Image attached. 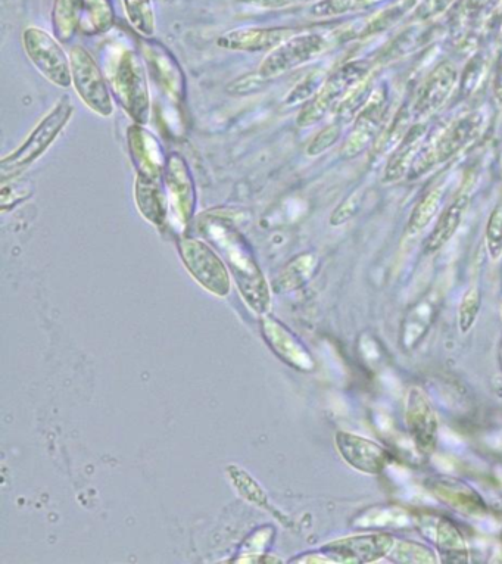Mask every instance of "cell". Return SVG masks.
Wrapping results in <instances>:
<instances>
[{"label":"cell","mask_w":502,"mask_h":564,"mask_svg":"<svg viewBox=\"0 0 502 564\" xmlns=\"http://www.w3.org/2000/svg\"><path fill=\"white\" fill-rule=\"evenodd\" d=\"M369 64L366 61H354L339 68L329 79L324 80L320 90L305 104L299 112V127H310L323 120L324 115L335 108L339 101L349 95L352 89L366 79L369 74Z\"/></svg>","instance_id":"obj_9"},{"label":"cell","mask_w":502,"mask_h":564,"mask_svg":"<svg viewBox=\"0 0 502 564\" xmlns=\"http://www.w3.org/2000/svg\"><path fill=\"white\" fill-rule=\"evenodd\" d=\"M342 127L341 123H333L327 126L326 129L321 130L320 133L313 140L307 148V154L310 157H317L323 154L327 149L332 148L339 139H341Z\"/></svg>","instance_id":"obj_37"},{"label":"cell","mask_w":502,"mask_h":564,"mask_svg":"<svg viewBox=\"0 0 502 564\" xmlns=\"http://www.w3.org/2000/svg\"><path fill=\"white\" fill-rule=\"evenodd\" d=\"M24 51L37 71L59 89L73 86L70 55L53 34L40 27H27L23 33Z\"/></svg>","instance_id":"obj_7"},{"label":"cell","mask_w":502,"mask_h":564,"mask_svg":"<svg viewBox=\"0 0 502 564\" xmlns=\"http://www.w3.org/2000/svg\"><path fill=\"white\" fill-rule=\"evenodd\" d=\"M501 317H502V304H501Z\"/></svg>","instance_id":"obj_45"},{"label":"cell","mask_w":502,"mask_h":564,"mask_svg":"<svg viewBox=\"0 0 502 564\" xmlns=\"http://www.w3.org/2000/svg\"><path fill=\"white\" fill-rule=\"evenodd\" d=\"M480 308H482V292L477 286H470L461 296L457 310L458 329L463 335H467L475 327Z\"/></svg>","instance_id":"obj_31"},{"label":"cell","mask_w":502,"mask_h":564,"mask_svg":"<svg viewBox=\"0 0 502 564\" xmlns=\"http://www.w3.org/2000/svg\"><path fill=\"white\" fill-rule=\"evenodd\" d=\"M198 230L223 258L246 304L265 313L271 304L270 289L248 239L229 218L218 214H205Z\"/></svg>","instance_id":"obj_1"},{"label":"cell","mask_w":502,"mask_h":564,"mask_svg":"<svg viewBox=\"0 0 502 564\" xmlns=\"http://www.w3.org/2000/svg\"><path fill=\"white\" fill-rule=\"evenodd\" d=\"M410 115L405 109H402L399 112L397 121H395L394 126L389 129V132L386 133L385 140L379 145L380 152L389 151V149L394 148L395 145H399L401 140L404 139L405 135H407L408 130H410Z\"/></svg>","instance_id":"obj_38"},{"label":"cell","mask_w":502,"mask_h":564,"mask_svg":"<svg viewBox=\"0 0 502 564\" xmlns=\"http://www.w3.org/2000/svg\"><path fill=\"white\" fill-rule=\"evenodd\" d=\"M177 251L190 276L215 296H227L232 289V279L226 263L205 239L180 236Z\"/></svg>","instance_id":"obj_5"},{"label":"cell","mask_w":502,"mask_h":564,"mask_svg":"<svg viewBox=\"0 0 502 564\" xmlns=\"http://www.w3.org/2000/svg\"><path fill=\"white\" fill-rule=\"evenodd\" d=\"M336 450L342 460L355 472L367 476H379L391 463L388 451L373 439L357 433L339 430L335 436Z\"/></svg>","instance_id":"obj_15"},{"label":"cell","mask_w":502,"mask_h":564,"mask_svg":"<svg viewBox=\"0 0 502 564\" xmlns=\"http://www.w3.org/2000/svg\"><path fill=\"white\" fill-rule=\"evenodd\" d=\"M162 182L167 193L168 224L185 236L198 208V190L185 157L177 152L168 154Z\"/></svg>","instance_id":"obj_4"},{"label":"cell","mask_w":502,"mask_h":564,"mask_svg":"<svg viewBox=\"0 0 502 564\" xmlns=\"http://www.w3.org/2000/svg\"><path fill=\"white\" fill-rule=\"evenodd\" d=\"M349 8H351V0H323L313 6L311 14L316 17H327V15L342 14Z\"/></svg>","instance_id":"obj_41"},{"label":"cell","mask_w":502,"mask_h":564,"mask_svg":"<svg viewBox=\"0 0 502 564\" xmlns=\"http://www.w3.org/2000/svg\"><path fill=\"white\" fill-rule=\"evenodd\" d=\"M127 20L142 39H154L157 33L154 0H121Z\"/></svg>","instance_id":"obj_28"},{"label":"cell","mask_w":502,"mask_h":564,"mask_svg":"<svg viewBox=\"0 0 502 564\" xmlns=\"http://www.w3.org/2000/svg\"><path fill=\"white\" fill-rule=\"evenodd\" d=\"M422 528L427 538L435 545L439 562L448 564H466L470 562L469 545L454 522L448 517H430Z\"/></svg>","instance_id":"obj_18"},{"label":"cell","mask_w":502,"mask_h":564,"mask_svg":"<svg viewBox=\"0 0 502 564\" xmlns=\"http://www.w3.org/2000/svg\"><path fill=\"white\" fill-rule=\"evenodd\" d=\"M426 132L427 126L423 123H417L410 127L407 135L399 143L397 151L392 154L391 160L386 165L383 183L399 182V180L404 179L405 174H410Z\"/></svg>","instance_id":"obj_23"},{"label":"cell","mask_w":502,"mask_h":564,"mask_svg":"<svg viewBox=\"0 0 502 564\" xmlns=\"http://www.w3.org/2000/svg\"><path fill=\"white\" fill-rule=\"evenodd\" d=\"M134 204L140 215L152 226L162 229L168 224V201L164 182L143 179L134 180Z\"/></svg>","instance_id":"obj_22"},{"label":"cell","mask_w":502,"mask_h":564,"mask_svg":"<svg viewBox=\"0 0 502 564\" xmlns=\"http://www.w3.org/2000/svg\"><path fill=\"white\" fill-rule=\"evenodd\" d=\"M33 189L30 182L18 179V177L2 182V189H0V210H11V208L17 207L21 202L27 201V199L31 198V195H33Z\"/></svg>","instance_id":"obj_33"},{"label":"cell","mask_w":502,"mask_h":564,"mask_svg":"<svg viewBox=\"0 0 502 564\" xmlns=\"http://www.w3.org/2000/svg\"><path fill=\"white\" fill-rule=\"evenodd\" d=\"M483 126V117L479 112L466 115V117L458 118L450 127L442 132V135L435 140V143L424 148L413 167H411L408 176L411 179L426 174L430 168L435 167L439 162H445L450 158L457 155L458 152L463 151L469 143H472L479 135Z\"/></svg>","instance_id":"obj_10"},{"label":"cell","mask_w":502,"mask_h":564,"mask_svg":"<svg viewBox=\"0 0 502 564\" xmlns=\"http://www.w3.org/2000/svg\"><path fill=\"white\" fill-rule=\"evenodd\" d=\"M458 81V71L450 62L439 65L424 83L419 99L414 105V112L420 117L433 114L450 98Z\"/></svg>","instance_id":"obj_21"},{"label":"cell","mask_w":502,"mask_h":564,"mask_svg":"<svg viewBox=\"0 0 502 564\" xmlns=\"http://www.w3.org/2000/svg\"><path fill=\"white\" fill-rule=\"evenodd\" d=\"M501 551H502V537H501Z\"/></svg>","instance_id":"obj_44"},{"label":"cell","mask_w":502,"mask_h":564,"mask_svg":"<svg viewBox=\"0 0 502 564\" xmlns=\"http://www.w3.org/2000/svg\"><path fill=\"white\" fill-rule=\"evenodd\" d=\"M442 199H444V190L442 188H433L424 193L423 198L414 207L410 220H408V236H416L417 233H422L432 223L433 218H435L439 208H441Z\"/></svg>","instance_id":"obj_29"},{"label":"cell","mask_w":502,"mask_h":564,"mask_svg":"<svg viewBox=\"0 0 502 564\" xmlns=\"http://www.w3.org/2000/svg\"><path fill=\"white\" fill-rule=\"evenodd\" d=\"M70 59L73 87L81 102L99 117H112L115 111L114 98L105 71L83 46H73Z\"/></svg>","instance_id":"obj_6"},{"label":"cell","mask_w":502,"mask_h":564,"mask_svg":"<svg viewBox=\"0 0 502 564\" xmlns=\"http://www.w3.org/2000/svg\"><path fill=\"white\" fill-rule=\"evenodd\" d=\"M439 305L441 304L438 299L429 295L408 310L402 320L401 332H399V345L402 350L411 352L422 344L438 316Z\"/></svg>","instance_id":"obj_20"},{"label":"cell","mask_w":502,"mask_h":564,"mask_svg":"<svg viewBox=\"0 0 502 564\" xmlns=\"http://www.w3.org/2000/svg\"><path fill=\"white\" fill-rule=\"evenodd\" d=\"M140 54L161 95L174 107H186V74L173 52L158 40L143 39L140 42Z\"/></svg>","instance_id":"obj_8"},{"label":"cell","mask_w":502,"mask_h":564,"mask_svg":"<svg viewBox=\"0 0 502 564\" xmlns=\"http://www.w3.org/2000/svg\"><path fill=\"white\" fill-rule=\"evenodd\" d=\"M405 423L417 450L423 454L435 453L439 441V420L426 392L419 386L408 391L405 400Z\"/></svg>","instance_id":"obj_16"},{"label":"cell","mask_w":502,"mask_h":564,"mask_svg":"<svg viewBox=\"0 0 502 564\" xmlns=\"http://www.w3.org/2000/svg\"><path fill=\"white\" fill-rule=\"evenodd\" d=\"M364 190L357 189L354 193L348 196L345 201H342L338 207L335 208L332 215H330V224L333 227L344 226L345 223L351 221L363 207Z\"/></svg>","instance_id":"obj_35"},{"label":"cell","mask_w":502,"mask_h":564,"mask_svg":"<svg viewBox=\"0 0 502 564\" xmlns=\"http://www.w3.org/2000/svg\"><path fill=\"white\" fill-rule=\"evenodd\" d=\"M326 49V39L320 34L292 36L265 55L258 73L267 80L276 79L318 58Z\"/></svg>","instance_id":"obj_11"},{"label":"cell","mask_w":502,"mask_h":564,"mask_svg":"<svg viewBox=\"0 0 502 564\" xmlns=\"http://www.w3.org/2000/svg\"><path fill=\"white\" fill-rule=\"evenodd\" d=\"M73 102L68 96L59 99L49 114L42 118L34 127L33 132L11 154L0 161V179L6 180L20 177L34 162L39 161L51 149L55 140L64 132L65 127L73 118Z\"/></svg>","instance_id":"obj_3"},{"label":"cell","mask_w":502,"mask_h":564,"mask_svg":"<svg viewBox=\"0 0 502 564\" xmlns=\"http://www.w3.org/2000/svg\"><path fill=\"white\" fill-rule=\"evenodd\" d=\"M126 139L136 176L161 182L168 160L161 140L148 127L136 123L127 129Z\"/></svg>","instance_id":"obj_14"},{"label":"cell","mask_w":502,"mask_h":564,"mask_svg":"<svg viewBox=\"0 0 502 564\" xmlns=\"http://www.w3.org/2000/svg\"><path fill=\"white\" fill-rule=\"evenodd\" d=\"M486 251L491 261L497 263L502 257V204L492 211L485 232Z\"/></svg>","instance_id":"obj_34"},{"label":"cell","mask_w":502,"mask_h":564,"mask_svg":"<svg viewBox=\"0 0 502 564\" xmlns=\"http://www.w3.org/2000/svg\"><path fill=\"white\" fill-rule=\"evenodd\" d=\"M324 80L321 73H313L310 76L305 77L295 89L289 93L288 98L285 99V104L288 107H293V105L304 104V102L310 101L314 95L323 86Z\"/></svg>","instance_id":"obj_36"},{"label":"cell","mask_w":502,"mask_h":564,"mask_svg":"<svg viewBox=\"0 0 502 564\" xmlns=\"http://www.w3.org/2000/svg\"><path fill=\"white\" fill-rule=\"evenodd\" d=\"M410 522V516L407 511L399 509V507H380L366 511L361 519L355 522L360 528H388V526L407 525Z\"/></svg>","instance_id":"obj_32"},{"label":"cell","mask_w":502,"mask_h":564,"mask_svg":"<svg viewBox=\"0 0 502 564\" xmlns=\"http://www.w3.org/2000/svg\"><path fill=\"white\" fill-rule=\"evenodd\" d=\"M389 108L388 87L379 86L371 92L366 105L355 118L354 129L346 139L342 155L345 158H355L363 154L379 135L380 127L385 120Z\"/></svg>","instance_id":"obj_13"},{"label":"cell","mask_w":502,"mask_h":564,"mask_svg":"<svg viewBox=\"0 0 502 564\" xmlns=\"http://www.w3.org/2000/svg\"><path fill=\"white\" fill-rule=\"evenodd\" d=\"M84 0H53V36L61 43H70L80 31Z\"/></svg>","instance_id":"obj_26"},{"label":"cell","mask_w":502,"mask_h":564,"mask_svg":"<svg viewBox=\"0 0 502 564\" xmlns=\"http://www.w3.org/2000/svg\"><path fill=\"white\" fill-rule=\"evenodd\" d=\"M263 335L271 350L277 357L282 358L293 369L310 372L314 369V360L307 348L276 320L265 319L263 322Z\"/></svg>","instance_id":"obj_19"},{"label":"cell","mask_w":502,"mask_h":564,"mask_svg":"<svg viewBox=\"0 0 502 564\" xmlns=\"http://www.w3.org/2000/svg\"><path fill=\"white\" fill-rule=\"evenodd\" d=\"M394 535L388 532H367L336 539L321 547L330 563L369 564L388 557L395 545Z\"/></svg>","instance_id":"obj_12"},{"label":"cell","mask_w":502,"mask_h":564,"mask_svg":"<svg viewBox=\"0 0 502 564\" xmlns=\"http://www.w3.org/2000/svg\"><path fill=\"white\" fill-rule=\"evenodd\" d=\"M388 560L398 564L441 563L436 550L416 541H395Z\"/></svg>","instance_id":"obj_30"},{"label":"cell","mask_w":502,"mask_h":564,"mask_svg":"<svg viewBox=\"0 0 502 564\" xmlns=\"http://www.w3.org/2000/svg\"><path fill=\"white\" fill-rule=\"evenodd\" d=\"M267 83L268 80L261 76L260 73L249 74V76H243L239 80L233 81L227 90L233 93V95H251V93L260 92L264 84Z\"/></svg>","instance_id":"obj_39"},{"label":"cell","mask_w":502,"mask_h":564,"mask_svg":"<svg viewBox=\"0 0 502 564\" xmlns=\"http://www.w3.org/2000/svg\"><path fill=\"white\" fill-rule=\"evenodd\" d=\"M105 76L112 98L133 123L148 126L152 115L148 68L142 54L133 48H121L106 59Z\"/></svg>","instance_id":"obj_2"},{"label":"cell","mask_w":502,"mask_h":564,"mask_svg":"<svg viewBox=\"0 0 502 564\" xmlns=\"http://www.w3.org/2000/svg\"><path fill=\"white\" fill-rule=\"evenodd\" d=\"M233 469H235V472H230V475L235 476V485H238V488L240 486L248 488L246 491H242L243 497L249 498V500L255 501L257 504H264L265 495L261 491L260 486L255 484L243 470H239L238 467H233Z\"/></svg>","instance_id":"obj_40"},{"label":"cell","mask_w":502,"mask_h":564,"mask_svg":"<svg viewBox=\"0 0 502 564\" xmlns=\"http://www.w3.org/2000/svg\"><path fill=\"white\" fill-rule=\"evenodd\" d=\"M470 196L469 193H461L455 198L444 213L439 217L438 223L433 227L429 238L424 241V252L426 254H435L439 249L444 248L448 242L454 238L455 233L460 229L463 223L464 215L469 210Z\"/></svg>","instance_id":"obj_24"},{"label":"cell","mask_w":502,"mask_h":564,"mask_svg":"<svg viewBox=\"0 0 502 564\" xmlns=\"http://www.w3.org/2000/svg\"><path fill=\"white\" fill-rule=\"evenodd\" d=\"M498 361H500V369L502 373V339L500 344V351H498Z\"/></svg>","instance_id":"obj_43"},{"label":"cell","mask_w":502,"mask_h":564,"mask_svg":"<svg viewBox=\"0 0 502 564\" xmlns=\"http://www.w3.org/2000/svg\"><path fill=\"white\" fill-rule=\"evenodd\" d=\"M295 36L288 27H242L227 31L217 40L220 48L235 52H270Z\"/></svg>","instance_id":"obj_17"},{"label":"cell","mask_w":502,"mask_h":564,"mask_svg":"<svg viewBox=\"0 0 502 564\" xmlns=\"http://www.w3.org/2000/svg\"><path fill=\"white\" fill-rule=\"evenodd\" d=\"M430 488L439 500L444 501L452 509L475 514L485 510V504L480 500L479 494L464 482L457 481V479L441 478L438 481H433Z\"/></svg>","instance_id":"obj_25"},{"label":"cell","mask_w":502,"mask_h":564,"mask_svg":"<svg viewBox=\"0 0 502 564\" xmlns=\"http://www.w3.org/2000/svg\"><path fill=\"white\" fill-rule=\"evenodd\" d=\"M497 96L498 98H500V101H502V68L500 73V79H498V83H497Z\"/></svg>","instance_id":"obj_42"},{"label":"cell","mask_w":502,"mask_h":564,"mask_svg":"<svg viewBox=\"0 0 502 564\" xmlns=\"http://www.w3.org/2000/svg\"><path fill=\"white\" fill-rule=\"evenodd\" d=\"M115 23L114 6L111 0H84L80 31L84 36H99L108 33Z\"/></svg>","instance_id":"obj_27"}]
</instances>
